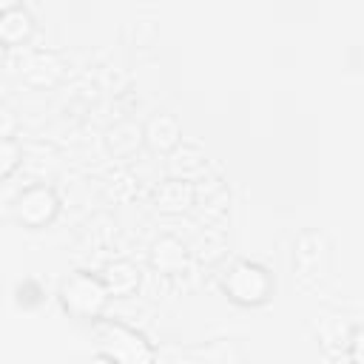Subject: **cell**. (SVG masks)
<instances>
[{
    "mask_svg": "<svg viewBox=\"0 0 364 364\" xmlns=\"http://www.w3.org/2000/svg\"><path fill=\"white\" fill-rule=\"evenodd\" d=\"M91 364H117L114 358H100V361H91Z\"/></svg>",
    "mask_w": 364,
    "mask_h": 364,
    "instance_id": "30bf717a",
    "label": "cell"
},
{
    "mask_svg": "<svg viewBox=\"0 0 364 364\" xmlns=\"http://www.w3.org/2000/svg\"><path fill=\"white\" fill-rule=\"evenodd\" d=\"M100 341L117 364H151V350L142 344L136 333H131L122 324H100Z\"/></svg>",
    "mask_w": 364,
    "mask_h": 364,
    "instance_id": "6da1fadb",
    "label": "cell"
},
{
    "mask_svg": "<svg viewBox=\"0 0 364 364\" xmlns=\"http://www.w3.org/2000/svg\"><path fill=\"white\" fill-rule=\"evenodd\" d=\"M353 361L355 364H364V330H358L353 336Z\"/></svg>",
    "mask_w": 364,
    "mask_h": 364,
    "instance_id": "ba28073f",
    "label": "cell"
},
{
    "mask_svg": "<svg viewBox=\"0 0 364 364\" xmlns=\"http://www.w3.org/2000/svg\"><path fill=\"white\" fill-rule=\"evenodd\" d=\"M230 279H242V282H245V287L236 293V299H245V301L262 299L264 290H267V276H264V270H259V267H253V264H239Z\"/></svg>",
    "mask_w": 364,
    "mask_h": 364,
    "instance_id": "5b68a950",
    "label": "cell"
},
{
    "mask_svg": "<svg viewBox=\"0 0 364 364\" xmlns=\"http://www.w3.org/2000/svg\"><path fill=\"white\" fill-rule=\"evenodd\" d=\"M3 156H6V159H3V173H9V171L14 168V162H17V159H14V145H11V139L3 142Z\"/></svg>",
    "mask_w": 364,
    "mask_h": 364,
    "instance_id": "9c48e42d",
    "label": "cell"
},
{
    "mask_svg": "<svg viewBox=\"0 0 364 364\" xmlns=\"http://www.w3.org/2000/svg\"><path fill=\"white\" fill-rule=\"evenodd\" d=\"M54 210V196L51 191L46 188H31L20 196V205H17V216L28 225H40L43 219H48Z\"/></svg>",
    "mask_w": 364,
    "mask_h": 364,
    "instance_id": "3957f363",
    "label": "cell"
},
{
    "mask_svg": "<svg viewBox=\"0 0 364 364\" xmlns=\"http://www.w3.org/2000/svg\"><path fill=\"white\" fill-rule=\"evenodd\" d=\"M148 136H151V142H154V145L168 148V145H173V142H176L179 128H176V122H173L171 117H156V119L148 125Z\"/></svg>",
    "mask_w": 364,
    "mask_h": 364,
    "instance_id": "8992f818",
    "label": "cell"
},
{
    "mask_svg": "<svg viewBox=\"0 0 364 364\" xmlns=\"http://www.w3.org/2000/svg\"><path fill=\"white\" fill-rule=\"evenodd\" d=\"M28 28H31V17H28V11L23 6H9L3 11V17H0V34H3L6 43L23 40L28 34Z\"/></svg>",
    "mask_w": 364,
    "mask_h": 364,
    "instance_id": "277c9868",
    "label": "cell"
},
{
    "mask_svg": "<svg viewBox=\"0 0 364 364\" xmlns=\"http://www.w3.org/2000/svg\"><path fill=\"white\" fill-rule=\"evenodd\" d=\"M63 301H65L68 310H74L80 316H91L102 307L105 287H102V282L91 279L88 273H77L74 279H68L63 284Z\"/></svg>",
    "mask_w": 364,
    "mask_h": 364,
    "instance_id": "7a4b0ae2",
    "label": "cell"
},
{
    "mask_svg": "<svg viewBox=\"0 0 364 364\" xmlns=\"http://www.w3.org/2000/svg\"><path fill=\"white\" fill-rule=\"evenodd\" d=\"M136 284V273L128 267V264H114L111 267V276H108V287L114 293H125Z\"/></svg>",
    "mask_w": 364,
    "mask_h": 364,
    "instance_id": "52a82bcc",
    "label": "cell"
}]
</instances>
